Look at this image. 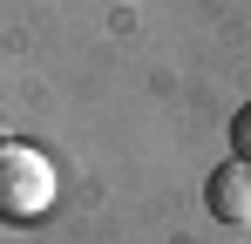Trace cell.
I'll list each match as a JSON object with an SVG mask.
<instances>
[{
	"label": "cell",
	"instance_id": "2",
	"mask_svg": "<svg viewBox=\"0 0 251 244\" xmlns=\"http://www.w3.org/2000/svg\"><path fill=\"white\" fill-rule=\"evenodd\" d=\"M204 210L231 231H251V163L245 156H224L204 176Z\"/></svg>",
	"mask_w": 251,
	"mask_h": 244
},
{
	"label": "cell",
	"instance_id": "3",
	"mask_svg": "<svg viewBox=\"0 0 251 244\" xmlns=\"http://www.w3.org/2000/svg\"><path fill=\"white\" fill-rule=\"evenodd\" d=\"M231 156H245V163H251V102L231 116Z\"/></svg>",
	"mask_w": 251,
	"mask_h": 244
},
{
	"label": "cell",
	"instance_id": "1",
	"mask_svg": "<svg viewBox=\"0 0 251 244\" xmlns=\"http://www.w3.org/2000/svg\"><path fill=\"white\" fill-rule=\"evenodd\" d=\"M54 163L34 143H0V224H41L54 210Z\"/></svg>",
	"mask_w": 251,
	"mask_h": 244
}]
</instances>
